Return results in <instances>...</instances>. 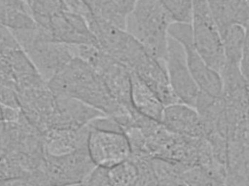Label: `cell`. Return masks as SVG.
<instances>
[{"label":"cell","mask_w":249,"mask_h":186,"mask_svg":"<svg viewBox=\"0 0 249 186\" xmlns=\"http://www.w3.org/2000/svg\"><path fill=\"white\" fill-rule=\"evenodd\" d=\"M55 96L79 100L107 117H116L130 110L118 103L93 67L79 57L48 83Z\"/></svg>","instance_id":"cell-1"},{"label":"cell","mask_w":249,"mask_h":186,"mask_svg":"<svg viewBox=\"0 0 249 186\" xmlns=\"http://www.w3.org/2000/svg\"><path fill=\"white\" fill-rule=\"evenodd\" d=\"M174 23L156 0H138L126 16L125 30L152 56L165 64L169 28Z\"/></svg>","instance_id":"cell-2"},{"label":"cell","mask_w":249,"mask_h":186,"mask_svg":"<svg viewBox=\"0 0 249 186\" xmlns=\"http://www.w3.org/2000/svg\"><path fill=\"white\" fill-rule=\"evenodd\" d=\"M11 32L47 83L77 57V45L50 41L37 24L33 29Z\"/></svg>","instance_id":"cell-3"},{"label":"cell","mask_w":249,"mask_h":186,"mask_svg":"<svg viewBox=\"0 0 249 186\" xmlns=\"http://www.w3.org/2000/svg\"><path fill=\"white\" fill-rule=\"evenodd\" d=\"M77 55L93 67L118 103L127 109H133L131 71L127 67L95 45H77Z\"/></svg>","instance_id":"cell-4"},{"label":"cell","mask_w":249,"mask_h":186,"mask_svg":"<svg viewBox=\"0 0 249 186\" xmlns=\"http://www.w3.org/2000/svg\"><path fill=\"white\" fill-rule=\"evenodd\" d=\"M193 43L206 64L220 74L225 64L220 31L206 0H193Z\"/></svg>","instance_id":"cell-5"},{"label":"cell","mask_w":249,"mask_h":186,"mask_svg":"<svg viewBox=\"0 0 249 186\" xmlns=\"http://www.w3.org/2000/svg\"><path fill=\"white\" fill-rule=\"evenodd\" d=\"M168 32L184 47L189 69L200 91L213 97L222 96V77L206 64L195 48L191 24L174 22Z\"/></svg>","instance_id":"cell-6"},{"label":"cell","mask_w":249,"mask_h":186,"mask_svg":"<svg viewBox=\"0 0 249 186\" xmlns=\"http://www.w3.org/2000/svg\"><path fill=\"white\" fill-rule=\"evenodd\" d=\"M89 127L88 151L96 168L109 169L131 157V148L124 132Z\"/></svg>","instance_id":"cell-7"},{"label":"cell","mask_w":249,"mask_h":186,"mask_svg":"<svg viewBox=\"0 0 249 186\" xmlns=\"http://www.w3.org/2000/svg\"><path fill=\"white\" fill-rule=\"evenodd\" d=\"M165 68L176 96L181 103L195 108L200 89L189 69L184 47L171 36L168 39Z\"/></svg>","instance_id":"cell-8"},{"label":"cell","mask_w":249,"mask_h":186,"mask_svg":"<svg viewBox=\"0 0 249 186\" xmlns=\"http://www.w3.org/2000/svg\"><path fill=\"white\" fill-rule=\"evenodd\" d=\"M42 168L53 186H66L86 182L96 167L86 150L58 157L45 154Z\"/></svg>","instance_id":"cell-9"},{"label":"cell","mask_w":249,"mask_h":186,"mask_svg":"<svg viewBox=\"0 0 249 186\" xmlns=\"http://www.w3.org/2000/svg\"><path fill=\"white\" fill-rule=\"evenodd\" d=\"M37 26L45 31L48 39L53 42L98 47L86 19L70 10H63Z\"/></svg>","instance_id":"cell-10"},{"label":"cell","mask_w":249,"mask_h":186,"mask_svg":"<svg viewBox=\"0 0 249 186\" xmlns=\"http://www.w3.org/2000/svg\"><path fill=\"white\" fill-rule=\"evenodd\" d=\"M19 108L29 122L43 134L51 128L55 96L48 85L16 92Z\"/></svg>","instance_id":"cell-11"},{"label":"cell","mask_w":249,"mask_h":186,"mask_svg":"<svg viewBox=\"0 0 249 186\" xmlns=\"http://www.w3.org/2000/svg\"><path fill=\"white\" fill-rule=\"evenodd\" d=\"M105 116L99 110L79 100L55 96V114L51 128L80 129Z\"/></svg>","instance_id":"cell-12"},{"label":"cell","mask_w":249,"mask_h":186,"mask_svg":"<svg viewBox=\"0 0 249 186\" xmlns=\"http://www.w3.org/2000/svg\"><path fill=\"white\" fill-rule=\"evenodd\" d=\"M89 131V125L80 129H49L42 134L45 154L58 157L88 150Z\"/></svg>","instance_id":"cell-13"},{"label":"cell","mask_w":249,"mask_h":186,"mask_svg":"<svg viewBox=\"0 0 249 186\" xmlns=\"http://www.w3.org/2000/svg\"><path fill=\"white\" fill-rule=\"evenodd\" d=\"M161 122L168 130L181 135L194 138L206 137L197 111L186 104L176 103L165 106Z\"/></svg>","instance_id":"cell-14"},{"label":"cell","mask_w":249,"mask_h":186,"mask_svg":"<svg viewBox=\"0 0 249 186\" xmlns=\"http://www.w3.org/2000/svg\"><path fill=\"white\" fill-rule=\"evenodd\" d=\"M130 101L133 109L139 114L161 122L165 105L155 93L133 72H131Z\"/></svg>","instance_id":"cell-15"},{"label":"cell","mask_w":249,"mask_h":186,"mask_svg":"<svg viewBox=\"0 0 249 186\" xmlns=\"http://www.w3.org/2000/svg\"><path fill=\"white\" fill-rule=\"evenodd\" d=\"M0 25L10 31L25 30L36 26L23 0H0Z\"/></svg>","instance_id":"cell-16"},{"label":"cell","mask_w":249,"mask_h":186,"mask_svg":"<svg viewBox=\"0 0 249 186\" xmlns=\"http://www.w3.org/2000/svg\"><path fill=\"white\" fill-rule=\"evenodd\" d=\"M247 28L239 24H232L227 28L222 34V43L225 52V63L235 64L240 67Z\"/></svg>","instance_id":"cell-17"},{"label":"cell","mask_w":249,"mask_h":186,"mask_svg":"<svg viewBox=\"0 0 249 186\" xmlns=\"http://www.w3.org/2000/svg\"><path fill=\"white\" fill-rule=\"evenodd\" d=\"M90 10V16L99 20L125 29L127 14L115 0H84Z\"/></svg>","instance_id":"cell-18"},{"label":"cell","mask_w":249,"mask_h":186,"mask_svg":"<svg viewBox=\"0 0 249 186\" xmlns=\"http://www.w3.org/2000/svg\"><path fill=\"white\" fill-rule=\"evenodd\" d=\"M158 186H177L183 181V173L188 168L160 159H151Z\"/></svg>","instance_id":"cell-19"},{"label":"cell","mask_w":249,"mask_h":186,"mask_svg":"<svg viewBox=\"0 0 249 186\" xmlns=\"http://www.w3.org/2000/svg\"><path fill=\"white\" fill-rule=\"evenodd\" d=\"M26 3L36 24L68 10L64 0H26Z\"/></svg>","instance_id":"cell-20"},{"label":"cell","mask_w":249,"mask_h":186,"mask_svg":"<svg viewBox=\"0 0 249 186\" xmlns=\"http://www.w3.org/2000/svg\"><path fill=\"white\" fill-rule=\"evenodd\" d=\"M107 174L112 186H136L137 184V166L130 158L107 169Z\"/></svg>","instance_id":"cell-21"},{"label":"cell","mask_w":249,"mask_h":186,"mask_svg":"<svg viewBox=\"0 0 249 186\" xmlns=\"http://www.w3.org/2000/svg\"><path fill=\"white\" fill-rule=\"evenodd\" d=\"M169 13L174 22L191 24L193 0H156Z\"/></svg>","instance_id":"cell-22"},{"label":"cell","mask_w":249,"mask_h":186,"mask_svg":"<svg viewBox=\"0 0 249 186\" xmlns=\"http://www.w3.org/2000/svg\"><path fill=\"white\" fill-rule=\"evenodd\" d=\"M230 20L232 24L249 26V0H225Z\"/></svg>","instance_id":"cell-23"},{"label":"cell","mask_w":249,"mask_h":186,"mask_svg":"<svg viewBox=\"0 0 249 186\" xmlns=\"http://www.w3.org/2000/svg\"><path fill=\"white\" fill-rule=\"evenodd\" d=\"M130 159L134 161L137 166L138 179L136 186H158V181L151 159L133 156H131Z\"/></svg>","instance_id":"cell-24"},{"label":"cell","mask_w":249,"mask_h":186,"mask_svg":"<svg viewBox=\"0 0 249 186\" xmlns=\"http://www.w3.org/2000/svg\"><path fill=\"white\" fill-rule=\"evenodd\" d=\"M211 13L222 34L227 28L232 25L230 20L225 0H206Z\"/></svg>","instance_id":"cell-25"},{"label":"cell","mask_w":249,"mask_h":186,"mask_svg":"<svg viewBox=\"0 0 249 186\" xmlns=\"http://www.w3.org/2000/svg\"><path fill=\"white\" fill-rule=\"evenodd\" d=\"M0 104L10 108H20L16 90L1 83H0Z\"/></svg>","instance_id":"cell-26"},{"label":"cell","mask_w":249,"mask_h":186,"mask_svg":"<svg viewBox=\"0 0 249 186\" xmlns=\"http://www.w3.org/2000/svg\"><path fill=\"white\" fill-rule=\"evenodd\" d=\"M87 186H112L108 177L107 169L96 168L87 181Z\"/></svg>","instance_id":"cell-27"},{"label":"cell","mask_w":249,"mask_h":186,"mask_svg":"<svg viewBox=\"0 0 249 186\" xmlns=\"http://www.w3.org/2000/svg\"><path fill=\"white\" fill-rule=\"evenodd\" d=\"M239 67L243 77L249 85V28H247L245 44Z\"/></svg>","instance_id":"cell-28"},{"label":"cell","mask_w":249,"mask_h":186,"mask_svg":"<svg viewBox=\"0 0 249 186\" xmlns=\"http://www.w3.org/2000/svg\"><path fill=\"white\" fill-rule=\"evenodd\" d=\"M0 186H37L29 175L1 181Z\"/></svg>","instance_id":"cell-29"},{"label":"cell","mask_w":249,"mask_h":186,"mask_svg":"<svg viewBox=\"0 0 249 186\" xmlns=\"http://www.w3.org/2000/svg\"><path fill=\"white\" fill-rule=\"evenodd\" d=\"M117 4L120 6L123 11L127 14L134 7L138 0H115Z\"/></svg>","instance_id":"cell-30"},{"label":"cell","mask_w":249,"mask_h":186,"mask_svg":"<svg viewBox=\"0 0 249 186\" xmlns=\"http://www.w3.org/2000/svg\"><path fill=\"white\" fill-rule=\"evenodd\" d=\"M6 142V123L4 121H0V153L4 152Z\"/></svg>","instance_id":"cell-31"},{"label":"cell","mask_w":249,"mask_h":186,"mask_svg":"<svg viewBox=\"0 0 249 186\" xmlns=\"http://www.w3.org/2000/svg\"><path fill=\"white\" fill-rule=\"evenodd\" d=\"M3 120V105L0 104V121Z\"/></svg>","instance_id":"cell-32"},{"label":"cell","mask_w":249,"mask_h":186,"mask_svg":"<svg viewBox=\"0 0 249 186\" xmlns=\"http://www.w3.org/2000/svg\"><path fill=\"white\" fill-rule=\"evenodd\" d=\"M66 186H87L86 182L80 183V184H72V185H69Z\"/></svg>","instance_id":"cell-33"},{"label":"cell","mask_w":249,"mask_h":186,"mask_svg":"<svg viewBox=\"0 0 249 186\" xmlns=\"http://www.w3.org/2000/svg\"><path fill=\"white\" fill-rule=\"evenodd\" d=\"M177 186H188L187 185V184H186L185 182H184V179H183V181H181V183H180L179 184H178Z\"/></svg>","instance_id":"cell-34"}]
</instances>
